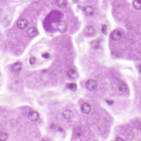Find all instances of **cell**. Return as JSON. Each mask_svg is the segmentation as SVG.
<instances>
[{"label":"cell","mask_w":141,"mask_h":141,"mask_svg":"<svg viewBox=\"0 0 141 141\" xmlns=\"http://www.w3.org/2000/svg\"><path fill=\"white\" fill-rule=\"evenodd\" d=\"M98 86L97 82L93 80H90L86 82V86L88 90L93 91L95 90Z\"/></svg>","instance_id":"cell-1"},{"label":"cell","mask_w":141,"mask_h":141,"mask_svg":"<svg viewBox=\"0 0 141 141\" xmlns=\"http://www.w3.org/2000/svg\"><path fill=\"white\" fill-rule=\"evenodd\" d=\"M57 28L59 31L60 32L64 33L66 32L67 29V26L66 22L64 21H60L57 25Z\"/></svg>","instance_id":"cell-2"},{"label":"cell","mask_w":141,"mask_h":141,"mask_svg":"<svg viewBox=\"0 0 141 141\" xmlns=\"http://www.w3.org/2000/svg\"><path fill=\"white\" fill-rule=\"evenodd\" d=\"M110 38L114 41H118L122 38L121 33L117 30L112 31L110 34Z\"/></svg>","instance_id":"cell-3"},{"label":"cell","mask_w":141,"mask_h":141,"mask_svg":"<svg viewBox=\"0 0 141 141\" xmlns=\"http://www.w3.org/2000/svg\"><path fill=\"white\" fill-rule=\"evenodd\" d=\"M94 32V29L91 26H86L84 29V34L88 37H90L93 35Z\"/></svg>","instance_id":"cell-4"},{"label":"cell","mask_w":141,"mask_h":141,"mask_svg":"<svg viewBox=\"0 0 141 141\" xmlns=\"http://www.w3.org/2000/svg\"><path fill=\"white\" fill-rule=\"evenodd\" d=\"M39 114L36 111H32L29 113L28 116V118L29 120L32 122L37 121L39 118Z\"/></svg>","instance_id":"cell-5"},{"label":"cell","mask_w":141,"mask_h":141,"mask_svg":"<svg viewBox=\"0 0 141 141\" xmlns=\"http://www.w3.org/2000/svg\"><path fill=\"white\" fill-rule=\"evenodd\" d=\"M28 24V22L26 19H21L17 22V26L20 29H24Z\"/></svg>","instance_id":"cell-6"},{"label":"cell","mask_w":141,"mask_h":141,"mask_svg":"<svg viewBox=\"0 0 141 141\" xmlns=\"http://www.w3.org/2000/svg\"><path fill=\"white\" fill-rule=\"evenodd\" d=\"M83 12L86 16H91L94 14L95 12V9L93 7L88 6L84 8Z\"/></svg>","instance_id":"cell-7"},{"label":"cell","mask_w":141,"mask_h":141,"mask_svg":"<svg viewBox=\"0 0 141 141\" xmlns=\"http://www.w3.org/2000/svg\"><path fill=\"white\" fill-rule=\"evenodd\" d=\"M91 108L90 105L88 103H84L81 106V111L84 114H89L91 111Z\"/></svg>","instance_id":"cell-8"},{"label":"cell","mask_w":141,"mask_h":141,"mask_svg":"<svg viewBox=\"0 0 141 141\" xmlns=\"http://www.w3.org/2000/svg\"><path fill=\"white\" fill-rule=\"evenodd\" d=\"M38 31L37 29L34 28H30L27 31V34L30 38H33L37 34Z\"/></svg>","instance_id":"cell-9"},{"label":"cell","mask_w":141,"mask_h":141,"mask_svg":"<svg viewBox=\"0 0 141 141\" xmlns=\"http://www.w3.org/2000/svg\"><path fill=\"white\" fill-rule=\"evenodd\" d=\"M22 68V65L20 62H17L14 63L12 66V70L14 72H18L21 70Z\"/></svg>","instance_id":"cell-10"},{"label":"cell","mask_w":141,"mask_h":141,"mask_svg":"<svg viewBox=\"0 0 141 141\" xmlns=\"http://www.w3.org/2000/svg\"><path fill=\"white\" fill-rule=\"evenodd\" d=\"M63 116L66 119H70L73 117L74 114L71 110H67L63 112Z\"/></svg>","instance_id":"cell-11"},{"label":"cell","mask_w":141,"mask_h":141,"mask_svg":"<svg viewBox=\"0 0 141 141\" xmlns=\"http://www.w3.org/2000/svg\"><path fill=\"white\" fill-rule=\"evenodd\" d=\"M67 74L68 77L73 79L76 78L78 76L77 72L76 70L72 69H70L68 70Z\"/></svg>","instance_id":"cell-12"},{"label":"cell","mask_w":141,"mask_h":141,"mask_svg":"<svg viewBox=\"0 0 141 141\" xmlns=\"http://www.w3.org/2000/svg\"><path fill=\"white\" fill-rule=\"evenodd\" d=\"M133 6L136 10H141V0H134L133 2Z\"/></svg>","instance_id":"cell-13"},{"label":"cell","mask_w":141,"mask_h":141,"mask_svg":"<svg viewBox=\"0 0 141 141\" xmlns=\"http://www.w3.org/2000/svg\"><path fill=\"white\" fill-rule=\"evenodd\" d=\"M56 3L58 6L61 8L65 7L67 4V0H56Z\"/></svg>","instance_id":"cell-14"},{"label":"cell","mask_w":141,"mask_h":141,"mask_svg":"<svg viewBox=\"0 0 141 141\" xmlns=\"http://www.w3.org/2000/svg\"><path fill=\"white\" fill-rule=\"evenodd\" d=\"M67 88L72 91L74 92L77 89V85L75 83H72L67 84Z\"/></svg>","instance_id":"cell-15"},{"label":"cell","mask_w":141,"mask_h":141,"mask_svg":"<svg viewBox=\"0 0 141 141\" xmlns=\"http://www.w3.org/2000/svg\"><path fill=\"white\" fill-rule=\"evenodd\" d=\"M118 89L119 91L122 92H125L127 90V86L126 85H125L124 84H119L118 86Z\"/></svg>","instance_id":"cell-16"},{"label":"cell","mask_w":141,"mask_h":141,"mask_svg":"<svg viewBox=\"0 0 141 141\" xmlns=\"http://www.w3.org/2000/svg\"><path fill=\"white\" fill-rule=\"evenodd\" d=\"M8 137V135L4 132H0V141H5Z\"/></svg>","instance_id":"cell-17"},{"label":"cell","mask_w":141,"mask_h":141,"mask_svg":"<svg viewBox=\"0 0 141 141\" xmlns=\"http://www.w3.org/2000/svg\"><path fill=\"white\" fill-rule=\"evenodd\" d=\"M74 132L75 135L77 137L81 136V135L82 134V132L81 129H80V128H76L74 129Z\"/></svg>","instance_id":"cell-18"},{"label":"cell","mask_w":141,"mask_h":141,"mask_svg":"<svg viewBox=\"0 0 141 141\" xmlns=\"http://www.w3.org/2000/svg\"><path fill=\"white\" fill-rule=\"evenodd\" d=\"M102 32L104 34H106L107 33V26L106 24L102 25Z\"/></svg>","instance_id":"cell-19"},{"label":"cell","mask_w":141,"mask_h":141,"mask_svg":"<svg viewBox=\"0 0 141 141\" xmlns=\"http://www.w3.org/2000/svg\"><path fill=\"white\" fill-rule=\"evenodd\" d=\"M36 58L34 57H32L30 59L29 62L31 65H34L35 64V62H36Z\"/></svg>","instance_id":"cell-20"},{"label":"cell","mask_w":141,"mask_h":141,"mask_svg":"<svg viewBox=\"0 0 141 141\" xmlns=\"http://www.w3.org/2000/svg\"><path fill=\"white\" fill-rule=\"evenodd\" d=\"M42 57L45 59H48L50 57V54L48 52H46L42 54Z\"/></svg>","instance_id":"cell-21"},{"label":"cell","mask_w":141,"mask_h":141,"mask_svg":"<svg viewBox=\"0 0 141 141\" xmlns=\"http://www.w3.org/2000/svg\"><path fill=\"white\" fill-rule=\"evenodd\" d=\"M106 102L108 103V104L109 105H112L113 104L114 101L112 100H106Z\"/></svg>","instance_id":"cell-22"},{"label":"cell","mask_w":141,"mask_h":141,"mask_svg":"<svg viewBox=\"0 0 141 141\" xmlns=\"http://www.w3.org/2000/svg\"><path fill=\"white\" fill-rule=\"evenodd\" d=\"M116 141H124V140H123L122 138H120V137H117V138H116Z\"/></svg>","instance_id":"cell-23"},{"label":"cell","mask_w":141,"mask_h":141,"mask_svg":"<svg viewBox=\"0 0 141 141\" xmlns=\"http://www.w3.org/2000/svg\"><path fill=\"white\" fill-rule=\"evenodd\" d=\"M138 70H139L140 73L141 74V64H140V66H139V67H138Z\"/></svg>","instance_id":"cell-24"}]
</instances>
